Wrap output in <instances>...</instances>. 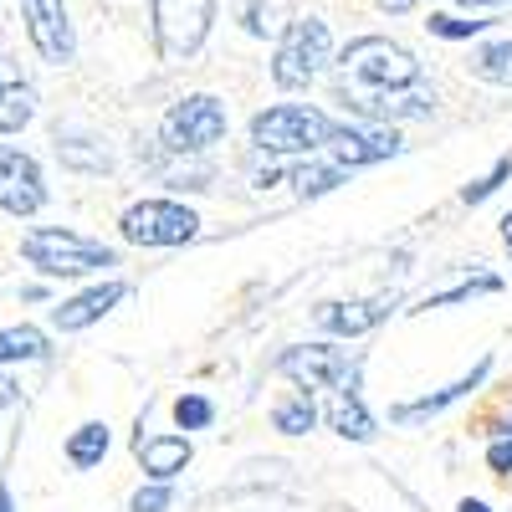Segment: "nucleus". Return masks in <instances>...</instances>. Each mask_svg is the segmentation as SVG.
Listing matches in <instances>:
<instances>
[{"mask_svg": "<svg viewBox=\"0 0 512 512\" xmlns=\"http://www.w3.org/2000/svg\"><path fill=\"white\" fill-rule=\"evenodd\" d=\"M338 98L359 118L400 123V118H431L436 93L420 82V62L410 47L390 36H359L338 57Z\"/></svg>", "mask_w": 512, "mask_h": 512, "instance_id": "1", "label": "nucleus"}, {"mask_svg": "<svg viewBox=\"0 0 512 512\" xmlns=\"http://www.w3.org/2000/svg\"><path fill=\"white\" fill-rule=\"evenodd\" d=\"M21 256L41 272V277H93L118 267V251L93 241V236H77L67 226H36L21 236Z\"/></svg>", "mask_w": 512, "mask_h": 512, "instance_id": "2", "label": "nucleus"}, {"mask_svg": "<svg viewBox=\"0 0 512 512\" xmlns=\"http://www.w3.org/2000/svg\"><path fill=\"white\" fill-rule=\"evenodd\" d=\"M333 118L308 108V103H277L251 118V144L256 154H313L323 149Z\"/></svg>", "mask_w": 512, "mask_h": 512, "instance_id": "3", "label": "nucleus"}, {"mask_svg": "<svg viewBox=\"0 0 512 512\" xmlns=\"http://www.w3.org/2000/svg\"><path fill=\"white\" fill-rule=\"evenodd\" d=\"M333 57V36H328V21L318 16H297L292 26H282L277 36V57H272V82L287 93L308 88L318 77V67Z\"/></svg>", "mask_w": 512, "mask_h": 512, "instance_id": "4", "label": "nucleus"}, {"mask_svg": "<svg viewBox=\"0 0 512 512\" xmlns=\"http://www.w3.org/2000/svg\"><path fill=\"white\" fill-rule=\"evenodd\" d=\"M226 123L231 118H226V103L216 93H190L164 113L159 139H164L169 154H205L210 144L226 139Z\"/></svg>", "mask_w": 512, "mask_h": 512, "instance_id": "5", "label": "nucleus"}, {"mask_svg": "<svg viewBox=\"0 0 512 512\" xmlns=\"http://www.w3.org/2000/svg\"><path fill=\"white\" fill-rule=\"evenodd\" d=\"M118 231L134 246H185L200 236V216L180 200H134L118 216Z\"/></svg>", "mask_w": 512, "mask_h": 512, "instance_id": "6", "label": "nucleus"}, {"mask_svg": "<svg viewBox=\"0 0 512 512\" xmlns=\"http://www.w3.org/2000/svg\"><path fill=\"white\" fill-rule=\"evenodd\" d=\"M216 21V0H154V41L164 62H190Z\"/></svg>", "mask_w": 512, "mask_h": 512, "instance_id": "7", "label": "nucleus"}, {"mask_svg": "<svg viewBox=\"0 0 512 512\" xmlns=\"http://www.w3.org/2000/svg\"><path fill=\"white\" fill-rule=\"evenodd\" d=\"M359 364L333 349V344H292L277 354V374H287L297 390H333V384H344Z\"/></svg>", "mask_w": 512, "mask_h": 512, "instance_id": "8", "label": "nucleus"}, {"mask_svg": "<svg viewBox=\"0 0 512 512\" xmlns=\"http://www.w3.org/2000/svg\"><path fill=\"white\" fill-rule=\"evenodd\" d=\"M323 149L333 154L338 169H364V164H379V159H395L400 154V134L390 123H333Z\"/></svg>", "mask_w": 512, "mask_h": 512, "instance_id": "9", "label": "nucleus"}, {"mask_svg": "<svg viewBox=\"0 0 512 512\" xmlns=\"http://www.w3.org/2000/svg\"><path fill=\"white\" fill-rule=\"evenodd\" d=\"M47 205V180H41V164L16 149V144H0V210L6 216H36Z\"/></svg>", "mask_w": 512, "mask_h": 512, "instance_id": "10", "label": "nucleus"}, {"mask_svg": "<svg viewBox=\"0 0 512 512\" xmlns=\"http://www.w3.org/2000/svg\"><path fill=\"white\" fill-rule=\"evenodd\" d=\"M21 16H26V36L41 52V62L67 67L77 57V36H72V21H67L62 0H21Z\"/></svg>", "mask_w": 512, "mask_h": 512, "instance_id": "11", "label": "nucleus"}, {"mask_svg": "<svg viewBox=\"0 0 512 512\" xmlns=\"http://www.w3.org/2000/svg\"><path fill=\"white\" fill-rule=\"evenodd\" d=\"M123 297H128V282H98V287H88V292L67 297V303H57V308H52V323H57L62 333H82V328H93L98 318H108Z\"/></svg>", "mask_w": 512, "mask_h": 512, "instance_id": "12", "label": "nucleus"}, {"mask_svg": "<svg viewBox=\"0 0 512 512\" xmlns=\"http://www.w3.org/2000/svg\"><path fill=\"white\" fill-rule=\"evenodd\" d=\"M487 374H492V359H482L472 374H461V379H451L446 390H436V395H420V400H405V405H395L390 410V420L395 425H420V420H431V415H441V410H451L456 400H466V395H477L482 384H487Z\"/></svg>", "mask_w": 512, "mask_h": 512, "instance_id": "13", "label": "nucleus"}, {"mask_svg": "<svg viewBox=\"0 0 512 512\" xmlns=\"http://www.w3.org/2000/svg\"><path fill=\"white\" fill-rule=\"evenodd\" d=\"M390 313H395V297H364V303H323L313 318H318V328H323V333L359 338V333L379 328Z\"/></svg>", "mask_w": 512, "mask_h": 512, "instance_id": "14", "label": "nucleus"}, {"mask_svg": "<svg viewBox=\"0 0 512 512\" xmlns=\"http://www.w3.org/2000/svg\"><path fill=\"white\" fill-rule=\"evenodd\" d=\"M134 456L144 461V472L154 482H175L185 466L195 461V446H190V436H139Z\"/></svg>", "mask_w": 512, "mask_h": 512, "instance_id": "15", "label": "nucleus"}, {"mask_svg": "<svg viewBox=\"0 0 512 512\" xmlns=\"http://www.w3.org/2000/svg\"><path fill=\"white\" fill-rule=\"evenodd\" d=\"M333 405H328V425L344 441H374V415L364 410V400H359V369L344 379V384H333Z\"/></svg>", "mask_w": 512, "mask_h": 512, "instance_id": "16", "label": "nucleus"}, {"mask_svg": "<svg viewBox=\"0 0 512 512\" xmlns=\"http://www.w3.org/2000/svg\"><path fill=\"white\" fill-rule=\"evenodd\" d=\"M36 118V88L0 57V134H21Z\"/></svg>", "mask_w": 512, "mask_h": 512, "instance_id": "17", "label": "nucleus"}, {"mask_svg": "<svg viewBox=\"0 0 512 512\" xmlns=\"http://www.w3.org/2000/svg\"><path fill=\"white\" fill-rule=\"evenodd\" d=\"M41 354H47V333H41L36 323H11V328H0V369H11V364H36Z\"/></svg>", "mask_w": 512, "mask_h": 512, "instance_id": "18", "label": "nucleus"}, {"mask_svg": "<svg viewBox=\"0 0 512 512\" xmlns=\"http://www.w3.org/2000/svg\"><path fill=\"white\" fill-rule=\"evenodd\" d=\"M108 456V425L103 420H82L77 431L67 436V461L77 472H93V466Z\"/></svg>", "mask_w": 512, "mask_h": 512, "instance_id": "19", "label": "nucleus"}, {"mask_svg": "<svg viewBox=\"0 0 512 512\" xmlns=\"http://www.w3.org/2000/svg\"><path fill=\"white\" fill-rule=\"evenodd\" d=\"M466 67H472V77L492 82V88H512V36L477 47L472 57H466Z\"/></svg>", "mask_w": 512, "mask_h": 512, "instance_id": "20", "label": "nucleus"}, {"mask_svg": "<svg viewBox=\"0 0 512 512\" xmlns=\"http://www.w3.org/2000/svg\"><path fill=\"white\" fill-rule=\"evenodd\" d=\"M57 154L67 169H88V175H103L113 169V154L98 144V139H82V134H57Z\"/></svg>", "mask_w": 512, "mask_h": 512, "instance_id": "21", "label": "nucleus"}, {"mask_svg": "<svg viewBox=\"0 0 512 512\" xmlns=\"http://www.w3.org/2000/svg\"><path fill=\"white\" fill-rule=\"evenodd\" d=\"M272 425H277L282 436H308L313 425H318V410H313L308 390L292 395V400H282V405H272Z\"/></svg>", "mask_w": 512, "mask_h": 512, "instance_id": "22", "label": "nucleus"}, {"mask_svg": "<svg viewBox=\"0 0 512 512\" xmlns=\"http://www.w3.org/2000/svg\"><path fill=\"white\" fill-rule=\"evenodd\" d=\"M477 292H502V282H497L492 272H482V277H466V282H456V287H446V292H431V297H425V303H420L415 313H431V308L466 303V297H477Z\"/></svg>", "mask_w": 512, "mask_h": 512, "instance_id": "23", "label": "nucleus"}, {"mask_svg": "<svg viewBox=\"0 0 512 512\" xmlns=\"http://www.w3.org/2000/svg\"><path fill=\"white\" fill-rule=\"evenodd\" d=\"M292 185H297V195H328V190H338L344 185V169L338 164H297L292 169Z\"/></svg>", "mask_w": 512, "mask_h": 512, "instance_id": "24", "label": "nucleus"}, {"mask_svg": "<svg viewBox=\"0 0 512 512\" xmlns=\"http://www.w3.org/2000/svg\"><path fill=\"white\" fill-rule=\"evenodd\" d=\"M282 0H246V11H241V21H246V31L251 36H277L282 31Z\"/></svg>", "mask_w": 512, "mask_h": 512, "instance_id": "25", "label": "nucleus"}, {"mask_svg": "<svg viewBox=\"0 0 512 512\" xmlns=\"http://www.w3.org/2000/svg\"><path fill=\"white\" fill-rule=\"evenodd\" d=\"M210 420H216V405H210L205 395H180L175 400V425L180 431H205Z\"/></svg>", "mask_w": 512, "mask_h": 512, "instance_id": "26", "label": "nucleus"}, {"mask_svg": "<svg viewBox=\"0 0 512 512\" xmlns=\"http://www.w3.org/2000/svg\"><path fill=\"white\" fill-rule=\"evenodd\" d=\"M507 180H512V154H502V159L492 164V175H482L477 185H466V190H461V200H466V205H482V200H492Z\"/></svg>", "mask_w": 512, "mask_h": 512, "instance_id": "27", "label": "nucleus"}, {"mask_svg": "<svg viewBox=\"0 0 512 512\" xmlns=\"http://www.w3.org/2000/svg\"><path fill=\"white\" fill-rule=\"evenodd\" d=\"M128 507H134V512H169V507H175V492H169V482H154V487H139Z\"/></svg>", "mask_w": 512, "mask_h": 512, "instance_id": "28", "label": "nucleus"}, {"mask_svg": "<svg viewBox=\"0 0 512 512\" xmlns=\"http://www.w3.org/2000/svg\"><path fill=\"white\" fill-rule=\"evenodd\" d=\"M431 26V36H446V41H466V36H477L487 21H456V16H431L425 21Z\"/></svg>", "mask_w": 512, "mask_h": 512, "instance_id": "29", "label": "nucleus"}, {"mask_svg": "<svg viewBox=\"0 0 512 512\" xmlns=\"http://www.w3.org/2000/svg\"><path fill=\"white\" fill-rule=\"evenodd\" d=\"M487 466H492L497 477H507V472H512V436H502V441H492V446H487Z\"/></svg>", "mask_w": 512, "mask_h": 512, "instance_id": "30", "label": "nucleus"}, {"mask_svg": "<svg viewBox=\"0 0 512 512\" xmlns=\"http://www.w3.org/2000/svg\"><path fill=\"white\" fill-rule=\"evenodd\" d=\"M379 6L390 11V16H405V11H415V6H420V0H379Z\"/></svg>", "mask_w": 512, "mask_h": 512, "instance_id": "31", "label": "nucleus"}, {"mask_svg": "<svg viewBox=\"0 0 512 512\" xmlns=\"http://www.w3.org/2000/svg\"><path fill=\"white\" fill-rule=\"evenodd\" d=\"M456 6H472V11H497V6H507V0H456Z\"/></svg>", "mask_w": 512, "mask_h": 512, "instance_id": "32", "label": "nucleus"}, {"mask_svg": "<svg viewBox=\"0 0 512 512\" xmlns=\"http://www.w3.org/2000/svg\"><path fill=\"white\" fill-rule=\"evenodd\" d=\"M6 405H16V384L0 379V410H6Z\"/></svg>", "mask_w": 512, "mask_h": 512, "instance_id": "33", "label": "nucleus"}, {"mask_svg": "<svg viewBox=\"0 0 512 512\" xmlns=\"http://www.w3.org/2000/svg\"><path fill=\"white\" fill-rule=\"evenodd\" d=\"M456 512H492V507H487V502H477V497H466V502H461Z\"/></svg>", "mask_w": 512, "mask_h": 512, "instance_id": "34", "label": "nucleus"}, {"mask_svg": "<svg viewBox=\"0 0 512 512\" xmlns=\"http://www.w3.org/2000/svg\"><path fill=\"white\" fill-rule=\"evenodd\" d=\"M502 241H507V251H512V210L502 216Z\"/></svg>", "mask_w": 512, "mask_h": 512, "instance_id": "35", "label": "nucleus"}, {"mask_svg": "<svg viewBox=\"0 0 512 512\" xmlns=\"http://www.w3.org/2000/svg\"><path fill=\"white\" fill-rule=\"evenodd\" d=\"M0 512H16V507H11V487H6V482H0Z\"/></svg>", "mask_w": 512, "mask_h": 512, "instance_id": "36", "label": "nucleus"}, {"mask_svg": "<svg viewBox=\"0 0 512 512\" xmlns=\"http://www.w3.org/2000/svg\"><path fill=\"white\" fill-rule=\"evenodd\" d=\"M502 436H512V420H507V431H502Z\"/></svg>", "mask_w": 512, "mask_h": 512, "instance_id": "37", "label": "nucleus"}]
</instances>
